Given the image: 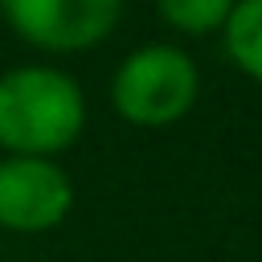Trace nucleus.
<instances>
[{"instance_id": "obj_1", "label": "nucleus", "mask_w": 262, "mask_h": 262, "mask_svg": "<svg viewBox=\"0 0 262 262\" xmlns=\"http://www.w3.org/2000/svg\"><path fill=\"white\" fill-rule=\"evenodd\" d=\"M86 127L82 86L53 66H12L0 74V147L8 156L53 160Z\"/></svg>"}, {"instance_id": "obj_2", "label": "nucleus", "mask_w": 262, "mask_h": 262, "mask_svg": "<svg viewBox=\"0 0 262 262\" xmlns=\"http://www.w3.org/2000/svg\"><path fill=\"white\" fill-rule=\"evenodd\" d=\"M201 94V74L180 45H143L111 78V106L131 127H172Z\"/></svg>"}, {"instance_id": "obj_3", "label": "nucleus", "mask_w": 262, "mask_h": 262, "mask_svg": "<svg viewBox=\"0 0 262 262\" xmlns=\"http://www.w3.org/2000/svg\"><path fill=\"white\" fill-rule=\"evenodd\" d=\"M0 16L33 49L82 53L115 33L123 0H0Z\"/></svg>"}, {"instance_id": "obj_4", "label": "nucleus", "mask_w": 262, "mask_h": 262, "mask_svg": "<svg viewBox=\"0 0 262 262\" xmlns=\"http://www.w3.org/2000/svg\"><path fill=\"white\" fill-rule=\"evenodd\" d=\"M74 205V180L61 164L37 156L0 160V229L8 233H49L66 221Z\"/></svg>"}, {"instance_id": "obj_5", "label": "nucleus", "mask_w": 262, "mask_h": 262, "mask_svg": "<svg viewBox=\"0 0 262 262\" xmlns=\"http://www.w3.org/2000/svg\"><path fill=\"white\" fill-rule=\"evenodd\" d=\"M221 33H225L229 61L246 78L262 82V0H237Z\"/></svg>"}, {"instance_id": "obj_6", "label": "nucleus", "mask_w": 262, "mask_h": 262, "mask_svg": "<svg viewBox=\"0 0 262 262\" xmlns=\"http://www.w3.org/2000/svg\"><path fill=\"white\" fill-rule=\"evenodd\" d=\"M237 0H156V12L168 29L184 33V37H205V33H221L229 12Z\"/></svg>"}]
</instances>
